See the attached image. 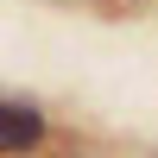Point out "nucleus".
<instances>
[{"mask_svg":"<svg viewBox=\"0 0 158 158\" xmlns=\"http://www.w3.org/2000/svg\"><path fill=\"white\" fill-rule=\"evenodd\" d=\"M38 139H44V114H38L32 101H13V95H0V158H19V152H32Z\"/></svg>","mask_w":158,"mask_h":158,"instance_id":"1","label":"nucleus"}]
</instances>
